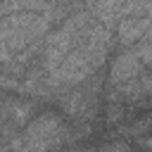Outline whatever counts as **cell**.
<instances>
[{
	"instance_id": "6da1fadb",
	"label": "cell",
	"mask_w": 152,
	"mask_h": 152,
	"mask_svg": "<svg viewBox=\"0 0 152 152\" xmlns=\"http://www.w3.org/2000/svg\"><path fill=\"white\" fill-rule=\"evenodd\" d=\"M59 7H48L40 12H14L2 17V33H0V45H2V62H12L17 55L24 50L38 45V38L48 33L52 26L55 17H59Z\"/></svg>"
},
{
	"instance_id": "7a4b0ae2",
	"label": "cell",
	"mask_w": 152,
	"mask_h": 152,
	"mask_svg": "<svg viewBox=\"0 0 152 152\" xmlns=\"http://www.w3.org/2000/svg\"><path fill=\"white\" fill-rule=\"evenodd\" d=\"M66 140H71V128L66 121L55 112H45L31 119L26 128L14 138L12 133H5L2 152H52Z\"/></svg>"
},
{
	"instance_id": "3957f363",
	"label": "cell",
	"mask_w": 152,
	"mask_h": 152,
	"mask_svg": "<svg viewBox=\"0 0 152 152\" xmlns=\"http://www.w3.org/2000/svg\"><path fill=\"white\" fill-rule=\"evenodd\" d=\"M93 21H95V17L90 14V10L74 12L45 38L43 52H40V64H43V71L48 76L55 74L62 66V62L78 48V43L83 40V36Z\"/></svg>"
},
{
	"instance_id": "277c9868",
	"label": "cell",
	"mask_w": 152,
	"mask_h": 152,
	"mask_svg": "<svg viewBox=\"0 0 152 152\" xmlns=\"http://www.w3.org/2000/svg\"><path fill=\"white\" fill-rule=\"evenodd\" d=\"M97 88L100 83L95 81H86L81 86H76L69 95L62 97V109L64 114H69L76 124L88 126L93 121V116L97 114Z\"/></svg>"
},
{
	"instance_id": "5b68a950",
	"label": "cell",
	"mask_w": 152,
	"mask_h": 152,
	"mask_svg": "<svg viewBox=\"0 0 152 152\" xmlns=\"http://www.w3.org/2000/svg\"><path fill=\"white\" fill-rule=\"evenodd\" d=\"M145 71H147V66H145V62L138 57L135 48H126V50H121V52L114 57L107 83H109V88H121V86L131 83L133 78H138V76L145 74Z\"/></svg>"
},
{
	"instance_id": "8992f818",
	"label": "cell",
	"mask_w": 152,
	"mask_h": 152,
	"mask_svg": "<svg viewBox=\"0 0 152 152\" xmlns=\"http://www.w3.org/2000/svg\"><path fill=\"white\" fill-rule=\"evenodd\" d=\"M150 31H152V17H142V14L124 17L116 24V38L121 45H131L140 38H147Z\"/></svg>"
},
{
	"instance_id": "52a82bcc",
	"label": "cell",
	"mask_w": 152,
	"mask_h": 152,
	"mask_svg": "<svg viewBox=\"0 0 152 152\" xmlns=\"http://www.w3.org/2000/svg\"><path fill=\"white\" fill-rule=\"evenodd\" d=\"M36 109L33 102L28 100H21V97H5L2 102V119H5V128L14 126L19 131V126L31 116V112Z\"/></svg>"
},
{
	"instance_id": "ba28073f",
	"label": "cell",
	"mask_w": 152,
	"mask_h": 152,
	"mask_svg": "<svg viewBox=\"0 0 152 152\" xmlns=\"http://www.w3.org/2000/svg\"><path fill=\"white\" fill-rule=\"evenodd\" d=\"M50 0H5L2 2V12L5 14H14V12H40L48 10Z\"/></svg>"
},
{
	"instance_id": "9c48e42d",
	"label": "cell",
	"mask_w": 152,
	"mask_h": 152,
	"mask_svg": "<svg viewBox=\"0 0 152 152\" xmlns=\"http://www.w3.org/2000/svg\"><path fill=\"white\" fill-rule=\"evenodd\" d=\"M140 145H142V147H147V150H152V135H145V138H140Z\"/></svg>"
},
{
	"instance_id": "30bf717a",
	"label": "cell",
	"mask_w": 152,
	"mask_h": 152,
	"mask_svg": "<svg viewBox=\"0 0 152 152\" xmlns=\"http://www.w3.org/2000/svg\"><path fill=\"white\" fill-rule=\"evenodd\" d=\"M145 40H150V43H152V31H150V33H147V38H145Z\"/></svg>"
}]
</instances>
